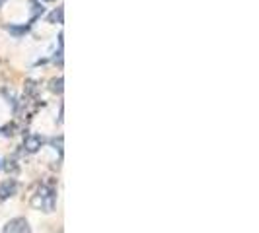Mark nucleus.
Returning a JSON list of instances; mask_svg holds the SVG:
<instances>
[{"mask_svg": "<svg viewBox=\"0 0 259 233\" xmlns=\"http://www.w3.org/2000/svg\"><path fill=\"white\" fill-rule=\"evenodd\" d=\"M51 91L53 93H63V78H53L51 80Z\"/></svg>", "mask_w": 259, "mask_h": 233, "instance_id": "obj_6", "label": "nucleus"}, {"mask_svg": "<svg viewBox=\"0 0 259 233\" xmlns=\"http://www.w3.org/2000/svg\"><path fill=\"white\" fill-rule=\"evenodd\" d=\"M4 2H6V0H0V6H2V4H4Z\"/></svg>", "mask_w": 259, "mask_h": 233, "instance_id": "obj_9", "label": "nucleus"}, {"mask_svg": "<svg viewBox=\"0 0 259 233\" xmlns=\"http://www.w3.org/2000/svg\"><path fill=\"white\" fill-rule=\"evenodd\" d=\"M43 146V140L39 138V136H26V140H24V150H26L27 154H35L39 148Z\"/></svg>", "mask_w": 259, "mask_h": 233, "instance_id": "obj_4", "label": "nucleus"}, {"mask_svg": "<svg viewBox=\"0 0 259 233\" xmlns=\"http://www.w3.org/2000/svg\"><path fill=\"white\" fill-rule=\"evenodd\" d=\"M31 8H33V20L37 18L39 14H43V8H39V2H31Z\"/></svg>", "mask_w": 259, "mask_h": 233, "instance_id": "obj_8", "label": "nucleus"}, {"mask_svg": "<svg viewBox=\"0 0 259 233\" xmlns=\"http://www.w3.org/2000/svg\"><path fill=\"white\" fill-rule=\"evenodd\" d=\"M55 202H57V194H55V187L53 185H39L35 194L31 196V206L41 212H53L55 210Z\"/></svg>", "mask_w": 259, "mask_h": 233, "instance_id": "obj_1", "label": "nucleus"}, {"mask_svg": "<svg viewBox=\"0 0 259 233\" xmlns=\"http://www.w3.org/2000/svg\"><path fill=\"white\" fill-rule=\"evenodd\" d=\"M49 24H63V8H57L49 14Z\"/></svg>", "mask_w": 259, "mask_h": 233, "instance_id": "obj_5", "label": "nucleus"}, {"mask_svg": "<svg viewBox=\"0 0 259 233\" xmlns=\"http://www.w3.org/2000/svg\"><path fill=\"white\" fill-rule=\"evenodd\" d=\"M4 169H6L8 173H16V171H18V165H16V161H10V159H8L6 165H4Z\"/></svg>", "mask_w": 259, "mask_h": 233, "instance_id": "obj_7", "label": "nucleus"}, {"mask_svg": "<svg viewBox=\"0 0 259 233\" xmlns=\"http://www.w3.org/2000/svg\"><path fill=\"white\" fill-rule=\"evenodd\" d=\"M2 233H31V227L26 218H14L4 225Z\"/></svg>", "mask_w": 259, "mask_h": 233, "instance_id": "obj_2", "label": "nucleus"}, {"mask_svg": "<svg viewBox=\"0 0 259 233\" xmlns=\"http://www.w3.org/2000/svg\"><path fill=\"white\" fill-rule=\"evenodd\" d=\"M43 2H55V0H43Z\"/></svg>", "mask_w": 259, "mask_h": 233, "instance_id": "obj_10", "label": "nucleus"}, {"mask_svg": "<svg viewBox=\"0 0 259 233\" xmlns=\"http://www.w3.org/2000/svg\"><path fill=\"white\" fill-rule=\"evenodd\" d=\"M16 193H18V183L14 181V179H8V181L0 183V202L6 200V198H10V196H14Z\"/></svg>", "mask_w": 259, "mask_h": 233, "instance_id": "obj_3", "label": "nucleus"}]
</instances>
